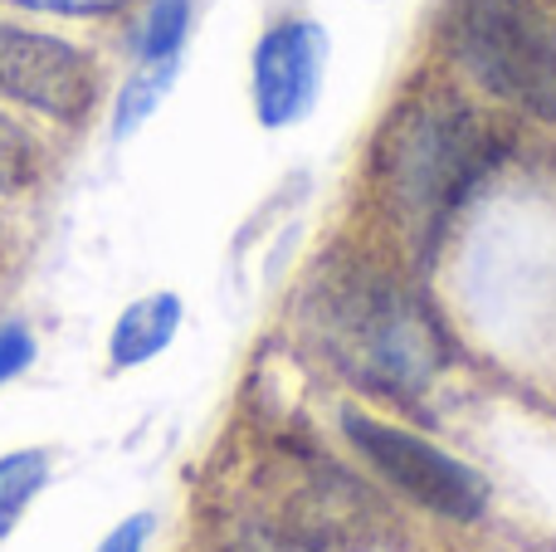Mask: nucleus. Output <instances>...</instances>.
I'll return each mask as SVG.
<instances>
[{
    "mask_svg": "<svg viewBox=\"0 0 556 552\" xmlns=\"http://www.w3.org/2000/svg\"><path fill=\"white\" fill-rule=\"evenodd\" d=\"M323 348L356 387L410 397L444 367V333L386 279H337L317 303Z\"/></svg>",
    "mask_w": 556,
    "mask_h": 552,
    "instance_id": "f257e3e1",
    "label": "nucleus"
},
{
    "mask_svg": "<svg viewBox=\"0 0 556 552\" xmlns=\"http://www.w3.org/2000/svg\"><path fill=\"white\" fill-rule=\"evenodd\" d=\"M327 39L313 20H283L254 49V113L264 127H288L313 108Z\"/></svg>",
    "mask_w": 556,
    "mask_h": 552,
    "instance_id": "423d86ee",
    "label": "nucleus"
},
{
    "mask_svg": "<svg viewBox=\"0 0 556 552\" xmlns=\"http://www.w3.org/2000/svg\"><path fill=\"white\" fill-rule=\"evenodd\" d=\"M186 25H191V0H152V10L142 20V35H137L142 64H162V59L181 54Z\"/></svg>",
    "mask_w": 556,
    "mask_h": 552,
    "instance_id": "1a4fd4ad",
    "label": "nucleus"
},
{
    "mask_svg": "<svg viewBox=\"0 0 556 552\" xmlns=\"http://www.w3.org/2000/svg\"><path fill=\"white\" fill-rule=\"evenodd\" d=\"M454 54L493 98L556 123V25L532 0H459Z\"/></svg>",
    "mask_w": 556,
    "mask_h": 552,
    "instance_id": "f03ea898",
    "label": "nucleus"
},
{
    "mask_svg": "<svg viewBox=\"0 0 556 552\" xmlns=\"http://www.w3.org/2000/svg\"><path fill=\"white\" fill-rule=\"evenodd\" d=\"M29 10H45V15H74V20H88V15H113L123 10L127 0H20Z\"/></svg>",
    "mask_w": 556,
    "mask_h": 552,
    "instance_id": "ddd939ff",
    "label": "nucleus"
},
{
    "mask_svg": "<svg viewBox=\"0 0 556 552\" xmlns=\"http://www.w3.org/2000/svg\"><path fill=\"white\" fill-rule=\"evenodd\" d=\"M35 172H39V152L29 142V133L0 113V196L25 191L35 181Z\"/></svg>",
    "mask_w": 556,
    "mask_h": 552,
    "instance_id": "9b49d317",
    "label": "nucleus"
},
{
    "mask_svg": "<svg viewBox=\"0 0 556 552\" xmlns=\"http://www.w3.org/2000/svg\"><path fill=\"white\" fill-rule=\"evenodd\" d=\"M49 479V455L45 450H15L0 460V538L15 528V518L29 509V499L45 489Z\"/></svg>",
    "mask_w": 556,
    "mask_h": 552,
    "instance_id": "6e6552de",
    "label": "nucleus"
},
{
    "mask_svg": "<svg viewBox=\"0 0 556 552\" xmlns=\"http://www.w3.org/2000/svg\"><path fill=\"white\" fill-rule=\"evenodd\" d=\"M172 78H176V59H162V64H142L132 74V84L123 88V98H117V123H113V133L117 137H127L137 123H142L147 113H152L156 103H162V93L172 88Z\"/></svg>",
    "mask_w": 556,
    "mask_h": 552,
    "instance_id": "9d476101",
    "label": "nucleus"
},
{
    "mask_svg": "<svg viewBox=\"0 0 556 552\" xmlns=\"http://www.w3.org/2000/svg\"><path fill=\"white\" fill-rule=\"evenodd\" d=\"M35 362V338H29L20 323H10V328H0V381L20 377V372Z\"/></svg>",
    "mask_w": 556,
    "mask_h": 552,
    "instance_id": "f8f14e48",
    "label": "nucleus"
},
{
    "mask_svg": "<svg viewBox=\"0 0 556 552\" xmlns=\"http://www.w3.org/2000/svg\"><path fill=\"white\" fill-rule=\"evenodd\" d=\"M176 328H181V299L176 293H152V299L132 303L113 328V362L117 367L152 362L176 338Z\"/></svg>",
    "mask_w": 556,
    "mask_h": 552,
    "instance_id": "0eeeda50",
    "label": "nucleus"
},
{
    "mask_svg": "<svg viewBox=\"0 0 556 552\" xmlns=\"http://www.w3.org/2000/svg\"><path fill=\"white\" fill-rule=\"evenodd\" d=\"M0 93L59 123H78L98 98V74L84 49L0 20Z\"/></svg>",
    "mask_w": 556,
    "mask_h": 552,
    "instance_id": "39448f33",
    "label": "nucleus"
},
{
    "mask_svg": "<svg viewBox=\"0 0 556 552\" xmlns=\"http://www.w3.org/2000/svg\"><path fill=\"white\" fill-rule=\"evenodd\" d=\"M250 552H269V548H250Z\"/></svg>",
    "mask_w": 556,
    "mask_h": 552,
    "instance_id": "2eb2a0df",
    "label": "nucleus"
},
{
    "mask_svg": "<svg viewBox=\"0 0 556 552\" xmlns=\"http://www.w3.org/2000/svg\"><path fill=\"white\" fill-rule=\"evenodd\" d=\"M483 162H489V142L469 108L430 103L405 117L401 137L386 156V172H391V191L401 196V205L415 221H440L479 181Z\"/></svg>",
    "mask_w": 556,
    "mask_h": 552,
    "instance_id": "7ed1b4c3",
    "label": "nucleus"
},
{
    "mask_svg": "<svg viewBox=\"0 0 556 552\" xmlns=\"http://www.w3.org/2000/svg\"><path fill=\"white\" fill-rule=\"evenodd\" d=\"M346 440H352L401 494H410L415 504L434 509V514L479 518L483 504H489V485H483L479 469H469L464 460L444 455V450L430 446L425 436L381 426V421H366L352 411V416H346Z\"/></svg>",
    "mask_w": 556,
    "mask_h": 552,
    "instance_id": "20e7f679",
    "label": "nucleus"
},
{
    "mask_svg": "<svg viewBox=\"0 0 556 552\" xmlns=\"http://www.w3.org/2000/svg\"><path fill=\"white\" fill-rule=\"evenodd\" d=\"M147 534H152V518H127V524H117L113 534L103 538V548L98 552H142V543H147Z\"/></svg>",
    "mask_w": 556,
    "mask_h": 552,
    "instance_id": "4468645a",
    "label": "nucleus"
}]
</instances>
